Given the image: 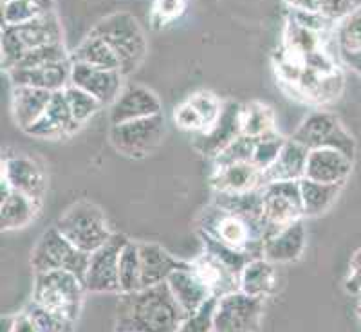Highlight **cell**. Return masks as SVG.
Here are the masks:
<instances>
[{
	"label": "cell",
	"mask_w": 361,
	"mask_h": 332,
	"mask_svg": "<svg viewBox=\"0 0 361 332\" xmlns=\"http://www.w3.org/2000/svg\"><path fill=\"white\" fill-rule=\"evenodd\" d=\"M188 318L177 304L169 283L119 295L116 332H177Z\"/></svg>",
	"instance_id": "1"
},
{
	"label": "cell",
	"mask_w": 361,
	"mask_h": 332,
	"mask_svg": "<svg viewBox=\"0 0 361 332\" xmlns=\"http://www.w3.org/2000/svg\"><path fill=\"white\" fill-rule=\"evenodd\" d=\"M199 226L201 233L208 235L222 246L250 254L251 259H264L266 226L262 219L251 221L209 204L199 215Z\"/></svg>",
	"instance_id": "2"
},
{
	"label": "cell",
	"mask_w": 361,
	"mask_h": 332,
	"mask_svg": "<svg viewBox=\"0 0 361 332\" xmlns=\"http://www.w3.org/2000/svg\"><path fill=\"white\" fill-rule=\"evenodd\" d=\"M90 33L102 38L114 51L121 67L119 70L123 76L134 73L143 62L147 54V38L140 22L130 13H112L109 17L102 18Z\"/></svg>",
	"instance_id": "3"
},
{
	"label": "cell",
	"mask_w": 361,
	"mask_h": 332,
	"mask_svg": "<svg viewBox=\"0 0 361 332\" xmlns=\"http://www.w3.org/2000/svg\"><path fill=\"white\" fill-rule=\"evenodd\" d=\"M60 233L87 254H92L112 238V231L102 208L90 201L74 202L54 224Z\"/></svg>",
	"instance_id": "4"
},
{
	"label": "cell",
	"mask_w": 361,
	"mask_h": 332,
	"mask_svg": "<svg viewBox=\"0 0 361 332\" xmlns=\"http://www.w3.org/2000/svg\"><path fill=\"white\" fill-rule=\"evenodd\" d=\"M83 282L67 271L37 273L33 288V302L40 307L49 309L58 314L76 321L85 296Z\"/></svg>",
	"instance_id": "5"
},
{
	"label": "cell",
	"mask_w": 361,
	"mask_h": 332,
	"mask_svg": "<svg viewBox=\"0 0 361 332\" xmlns=\"http://www.w3.org/2000/svg\"><path fill=\"white\" fill-rule=\"evenodd\" d=\"M89 259L90 254L74 247L53 226L44 231V235L35 246L33 254H31V266L35 267L37 273L67 271L83 282L87 267H89Z\"/></svg>",
	"instance_id": "6"
},
{
	"label": "cell",
	"mask_w": 361,
	"mask_h": 332,
	"mask_svg": "<svg viewBox=\"0 0 361 332\" xmlns=\"http://www.w3.org/2000/svg\"><path fill=\"white\" fill-rule=\"evenodd\" d=\"M291 140L304 145L307 150L331 148L354 161L356 156V141L350 132L343 127L340 118L331 112H312L304 119L291 135Z\"/></svg>",
	"instance_id": "7"
},
{
	"label": "cell",
	"mask_w": 361,
	"mask_h": 332,
	"mask_svg": "<svg viewBox=\"0 0 361 332\" xmlns=\"http://www.w3.org/2000/svg\"><path fill=\"white\" fill-rule=\"evenodd\" d=\"M264 214L262 221L266 226V240L275 237L295 222L304 217V204L300 193V180L273 183L262 188ZM264 240V242H266Z\"/></svg>",
	"instance_id": "8"
},
{
	"label": "cell",
	"mask_w": 361,
	"mask_h": 332,
	"mask_svg": "<svg viewBox=\"0 0 361 332\" xmlns=\"http://www.w3.org/2000/svg\"><path fill=\"white\" fill-rule=\"evenodd\" d=\"M164 137V118L163 114L152 118L128 121L123 125H116L111 128L112 147L123 156L132 159L147 157L156 150Z\"/></svg>",
	"instance_id": "9"
},
{
	"label": "cell",
	"mask_w": 361,
	"mask_h": 332,
	"mask_svg": "<svg viewBox=\"0 0 361 332\" xmlns=\"http://www.w3.org/2000/svg\"><path fill=\"white\" fill-rule=\"evenodd\" d=\"M264 314V300L237 291L217 300L214 332H257Z\"/></svg>",
	"instance_id": "10"
},
{
	"label": "cell",
	"mask_w": 361,
	"mask_h": 332,
	"mask_svg": "<svg viewBox=\"0 0 361 332\" xmlns=\"http://www.w3.org/2000/svg\"><path fill=\"white\" fill-rule=\"evenodd\" d=\"M128 238L121 233H114L103 247L90 254L83 288L87 293H107L121 295L119 289V254L123 251Z\"/></svg>",
	"instance_id": "11"
},
{
	"label": "cell",
	"mask_w": 361,
	"mask_h": 332,
	"mask_svg": "<svg viewBox=\"0 0 361 332\" xmlns=\"http://www.w3.org/2000/svg\"><path fill=\"white\" fill-rule=\"evenodd\" d=\"M240 111L243 105L237 102L222 103V112L217 123L204 134H197L193 140V147L197 148L202 156L217 157L226 147H230L238 135H243L240 128Z\"/></svg>",
	"instance_id": "12"
},
{
	"label": "cell",
	"mask_w": 361,
	"mask_h": 332,
	"mask_svg": "<svg viewBox=\"0 0 361 332\" xmlns=\"http://www.w3.org/2000/svg\"><path fill=\"white\" fill-rule=\"evenodd\" d=\"M121 80H123V74L119 70L96 69V67L85 66V63L73 62L69 85L85 90L87 94L98 99L103 107L105 105L112 107V103L118 99L119 92L123 90Z\"/></svg>",
	"instance_id": "13"
},
{
	"label": "cell",
	"mask_w": 361,
	"mask_h": 332,
	"mask_svg": "<svg viewBox=\"0 0 361 332\" xmlns=\"http://www.w3.org/2000/svg\"><path fill=\"white\" fill-rule=\"evenodd\" d=\"M159 114L161 102L152 90L143 85H137V83H130V85L123 87L118 99L112 103L109 119H111L112 127H116V125H123L128 121H137V119L152 118V116Z\"/></svg>",
	"instance_id": "14"
},
{
	"label": "cell",
	"mask_w": 361,
	"mask_h": 332,
	"mask_svg": "<svg viewBox=\"0 0 361 332\" xmlns=\"http://www.w3.org/2000/svg\"><path fill=\"white\" fill-rule=\"evenodd\" d=\"M2 179L8 180L15 192L27 195L33 201L42 202L45 192L44 168L37 161L24 156L6 157L2 163Z\"/></svg>",
	"instance_id": "15"
},
{
	"label": "cell",
	"mask_w": 361,
	"mask_h": 332,
	"mask_svg": "<svg viewBox=\"0 0 361 332\" xmlns=\"http://www.w3.org/2000/svg\"><path fill=\"white\" fill-rule=\"evenodd\" d=\"M140 244L141 260V289L154 288L164 283L172 276V273L179 269H188L192 262L179 260L161 247L159 244L137 242Z\"/></svg>",
	"instance_id": "16"
},
{
	"label": "cell",
	"mask_w": 361,
	"mask_h": 332,
	"mask_svg": "<svg viewBox=\"0 0 361 332\" xmlns=\"http://www.w3.org/2000/svg\"><path fill=\"white\" fill-rule=\"evenodd\" d=\"M166 283H169L173 298L177 300V304L188 316L195 314L206 302L215 298L204 278L193 269V264L188 269H179L172 273Z\"/></svg>",
	"instance_id": "17"
},
{
	"label": "cell",
	"mask_w": 361,
	"mask_h": 332,
	"mask_svg": "<svg viewBox=\"0 0 361 332\" xmlns=\"http://www.w3.org/2000/svg\"><path fill=\"white\" fill-rule=\"evenodd\" d=\"M78 128V125L74 123L63 90H58V92H53V98L45 109L44 116L29 128L27 134L38 140H62L74 134Z\"/></svg>",
	"instance_id": "18"
},
{
	"label": "cell",
	"mask_w": 361,
	"mask_h": 332,
	"mask_svg": "<svg viewBox=\"0 0 361 332\" xmlns=\"http://www.w3.org/2000/svg\"><path fill=\"white\" fill-rule=\"evenodd\" d=\"M353 159L338 150L331 148L311 150L304 179L324 183V185H345L347 177L353 172Z\"/></svg>",
	"instance_id": "19"
},
{
	"label": "cell",
	"mask_w": 361,
	"mask_h": 332,
	"mask_svg": "<svg viewBox=\"0 0 361 332\" xmlns=\"http://www.w3.org/2000/svg\"><path fill=\"white\" fill-rule=\"evenodd\" d=\"M71 69H73V60H67V62L29 67V69H13L9 78L13 87H33V89L58 92L71 83Z\"/></svg>",
	"instance_id": "20"
},
{
	"label": "cell",
	"mask_w": 361,
	"mask_h": 332,
	"mask_svg": "<svg viewBox=\"0 0 361 332\" xmlns=\"http://www.w3.org/2000/svg\"><path fill=\"white\" fill-rule=\"evenodd\" d=\"M311 150L304 145L296 143L289 137L283 145L279 159L262 172V188L273 183H288V180H302L305 177V166Z\"/></svg>",
	"instance_id": "21"
},
{
	"label": "cell",
	"mask_w": 361,
	"mask_h": 332,
	"mask_svg": "<svg viewBox=\"0 0 361 332\" xmlns=\"http://www.w3.org/2000/svg\"><path fill=\"white\" fill-rule=\"evenodd\" d=\"M53 92L33 87H13L11 90V116L13 121L27 132L44 116Z\"/></svg>",
	"instance_id": "22"
},
{
	"label": "cell",
	"mask_w": 361,
	"mask_h": 332,
	"mask_svg": "<svg viewBox=\"0 0 361 332\" xmlns=\"http://www.w3.org/2000/svg\"><path fill=\"white\" fill-rule=\"evenodd\" d=\"M305 247V226L302 221L295 222L275 237L264 242V259L271 264L298 260Z\"/></svg>",
	"instance_id": "23"
},
{
	"label": "cell",
	"mask_w": 361,
	"mask_h": 332,
	"mask_svg": "<svg viewBox=\"0 0 361 332\" xmlns=\"http://www.w3.org/2000/svg\"><path fill=\"white\" fill-rule=\"evenodd\" d=\"M13 29H15V33L18 35V38H20L27 51L38 49V47H44V45L63 44L62 25H60L54 9L42 13L40 17H37L35 20Z\"/></svg>",
	"instance_id": "24"
},
{
	"label": "cell",
	"mask_w": 361,
	"mask_h": 332,
	"mask_svg": "<svg viewBox=\"0 0 361 332\" xmlns=\"http://www.w3.org/2000/svg\"><path fill=\"white\" fill-rule=\"evenodd\" d=\"M215 192L244 193L262 188V172L253 163L235 164L228 168L215 170L212 177Z\"/></svg>",
	"instance_id": "25"
},
{
	"label": "cell",
	"mask_w": 361,
	"mask_h": 332,
	"mask_svg": "<svg viewBox=\"0 0 361 332\" xmlns=\"http://www.w3.org/2000/svg\"><path fill=\"white\" fill-rule=\"evenodd\" d=\"M276 271L266 259L251 260L238 278V291L251 298L264 300L275 293Z\"/></svg>",
	"instance_id": "26"
},
{
	"label": "cell",
	"mask_w": 361,
	"mask_h": 332,
	"mask_svg": "<svg viewBox=\"0 0 361 332\" xmlns=\"http://www.w3.org/2000/svg\"><path fill=\"white\" fill-rule=\"evenodd\" d=\"M40 202L13 190L8 197L0 199V228L2 231L20 230L33 221Z\"/></svg>",
	"instance_id": "27"
},
{
	"label": "cell",
	"mask_w": 361,
	"mask_h": 332,
	"mask_svg": "<svg viewBox=\"0 0 361 332\" xmlns=\"http://www.w3.org/2000/svg\"><path fill=\"white\" fill-rule=\"evenodd\" d=\"M192 264L193 269L197 271L199 275L204 278V282L208 283L215 298H222V296L238 291V276L233 275L224 264L214 259L212 254L204 253L201 259Z\"/></svg>",
	"instance_id": "28"
},
{
	"label": "cell",
	"mask_w": 361,
	"mask_h": 332,
	"mask_svg": "<svg viewBox=\"0 0 361 332\" xmlns=\"http://www.w3.org/2000/svg\"><path fill=\"white\" fill-rule=\"evenodd\" d=\"M71 60L76 63H85V66L96 67V69L119 70V60L114 51L109 47L105 42L96 35L89 33L85 40L71 53ZM121 73V70H119Z\"/></svg>",
	"instance_id": "29"
},
{
	"label": "cell",
	"mask_w": 361,
	"mask_h": 332,
	"mask_svg": "<svg viewBox=\"0 0 361 332\" xmlns=\"http://www.w3.org/2000/svg\"><path fill=\"white\" fill-rule=\"evenodd\" d=\"M212 204L238 217L257 221V219H262L264 214V193L262 188L244 193L215 192Z\"/></svg>",
	"instance_id": "30"
},
{
	"label": "cell",
	"mask_w": 361,
	"mask_h": 332,
	"mask_svg": "<svg viewBox=\"0 0 361 332\" xmlns=\"http://www.w3.org/2000/svg\"><path fill=\"white\" fill-rule=\"evenodd\" d=\"M343 185H324L314 180H300V193L304 204V217H316L325 214L340 195Z\"/></svg>",
	"instance_id": "31"
},
{
	"label": "cell",
	"mask_w": 361,
	"mask_h": 332,
	"mask_svg": "<svg viewBox=\"0 0 361 332\" xmlns=\"http://www.w3.org/2000/svg\"><path fill=\"white\" fill-rule=\"evenodd\" d=\"M240 128L243 134L253 140L275 132V112L262 102H250L240 111Z\"/></svg>",
	"instance_id": "32"
},
{
	"label": "cell",
	"mask_w": 361,
	"mask_h": 332,
	"mask_svg": "<svg viewBox=\"0 0 361 332\" xmlns=\"http://www.w3.org/2000/svg\"><path fill=\"white\" fill-rule=\"evenodd\" d=\"M119 289L121 295L141 291L140 244L128 240L119 254Z\"/></svg>",
	"instance_id": "33"
},
{
	"label": "cell",
	"mask_w": 361,
	"mask_h": 332,
	"mask_svg": "<svg viewBox=\"0 0 361 332\" xmlns=\"http://www.w3.org/2000/svg\"><path fill=\"white\" fill-rule=\"evenodd\" d=\"M45 2H31V0H8L2 2V25L18 27L40 17L42 13L51 11L53 8H44Z\"/></svg>",
	"instance_id": "34"
},
{
	"label": "cell",
	"mask_w": 361,
	"mask_h": 332,
	"mask_svg": "<svg viewBox=\"0 0 361 332\" xmlns=\"http://www.w3.org/2000/svg\"><path fill=\"white\" fill-rule=\"evenodd\" d=\"M322 37H324L322 33H314V31L300 27L295 22L289 20L288 27H286V49L305 58L309 54L316 53V51L324 49L322 47Z\"/></svg>",
	"instance_id": "35"
},
{
	"label": "cell",
	"mask_w": 361,
	"mask_h": 332,
	"mask_svg": "<svg viewBox=\"0 0 361 332\" xmlns=\"http://www.w3.org/2000/svg\"><path fill=\"white\" fill-rule=\"evenodd\" d=\"M25 314L29 320L33 321L37 332H73L74 321L69 320L67 316L58 314V312L49 311V309L40 307L38 304L31 302L25 309Z\"/></svg>",
	"instance_id": "36"
},
{
	"label": "cell",
	"mask_w": 361,
	"mask_h": 332,
	"mask_svg": "<svg viewBox=\"0 0 361 332\" xmlns=\"http://www.w3.org/2000/svg\"><path fill=\"white\" fill-rule=\"evenodd\" d=\"M63 94H66L67 105H69L71 109L74 123L78 125V127H82L85 121H89V119L103 107L98 99L92 98L90 94H87L85 90L78 89V87L74 85H67L66 89H63Z\"/></svg>",
	"instance_id": "37"
},
{
	"label": "cell",
	"mask_w": 361,
	"mask_h": 332,
	"mask_svg": "<svg viewBox=\"0 0 361 332\" xmlns=\"http://www.w3.org/2000/svg\"><path fill=\"white\" fill-rule=\"evenodd\" d=\"M199 235H201L202 242H204L206 253L212 254V257L217 259L221 264H224V266L228 267L233 275H237L238 278H240V275H243L244 267H246L251 260H257V259H251L250 254L238 253V251H233L230 250V247L222 246V244H219L217 240H214V238L208 237V235L201 233V231H199Z\"/></svg>",
	"instance_id": "38"
},
{
	"label": "cell",
	"mask_w": 361,
	"mask_h": 332,
	"mask_svg": "<svg viewBox=\"0 0 361 332\" xmlns=\"http://www.w3.org/2000/svg\"><path fill=\"white\" fill-rule=\"evenodd\" d=\"M255 147H257V140L247 137V135H238L237 140L226 147L221 154L214 159L215 170L228 168V166H235V164L251 163L253 161Z\"/></svg>",
	"instance_id": "39"
},
{
	"label": "cell",
	"mask_w": 361,
	"mask_h": 332,
	"mask_svg": "<svg viewBox=\"0 0 361 332\" xmlns=\"http://www.w3.org/2000/svg\"><path fill=\"white\" fill-rule=\"evenodd\" d=\"M336 40L340 53L361 51V6L336 25Z\"/></svg>",
	"instance_id": "40"
},
{
	"label": "cell",
	"mask_w": 361,
	"mask_h": 332,
	"mask_svg": "<svg viewBox=\"0 0 361 332\" xmlns=\"http://www.w3.org/2000/svg\"><path fill=\"white\" fill-rule=\"evenodd\" d=\"M27 54L25 45L15 33V29L2 25V38H0V60H2V69L11 73L13 69H17L24 56Z\"/></svg>",
	"instance_id": "41"
},
{
	"label": "cell",
	"mask_w": 361,
	"mask_h": 332,
	"mask_svg": "<svg viewBox=\"0 0 361 332\" xmlns=\"http://www.w3.org/2000/svg\"><path fill=\"white\" fill-rule=\"evenodd\" d=\"M286 141L288 140L282 137L280 134H276V132H271V134L259 137V140H257V147H255L253 161H251V163H253L260 172L267 170L271 164L279 159Z\"/></svg>",
	"instance_id": "42"
},
{
	"label": "cell",
	"mask_w": 361,
	"mask_h": 332,
	"mask_svg": "<svg viewBox=\"0 0 361 332\" xmlns=\"http://www.w3.org/2000/svg\"><path fill=\"white\" fill-rule=\"evenodd\" d=\"M67 60H71V54L67 53L63 44L44 45V47H38V49L27 51V54H25L17 69H29V67L47 66V63L67 62Z\"/></svg>",
	"instance_id": "43"
},
{
	"label": "cell",
	"mask_w": 361,
	"mask_h": 332,
	"mask_svg": "<svg viewBox=\"0 0 361 332\" xmlns=\"http://www.w3.org/2000/svg\"><path fill=\"white\" fill-rule=\"evenodd\" d=\"M186 102L192 105L197 114L201 116L202 123H204V132H208L209 128L214 127L217 123L219 116L222 112V103L215 98V94L212 92H206V90H201V92H195V94L190 96ZM202 132V134H204Z\"/></svg>",
	"instance_id": "44"
},
{
	"label": "cell",
	"mask_w": 361,
	"mask_h": 332,
	"mask_svg": "<svg viewBox=\"0 0 361 332\" xmlns=\"http://www.w3.org/2000/svg\"><path fill=\"white\" fill-rule=\"evenodd\" d=\"M217 300L219 298H212L195 314H190L177 332H214V314Z\"/></svg>",
	"instance_id": "45"
},
{
	"label": "cell",
	"mask_w": 361,
	"mask_h": 332,
	"mask_svg": "<svg viewBox=\"0 0 361 332\" xmlns=\"http://www.w3.org/2000/svg\"><path fill=\"white\" fill-rule=\"evenodd\" d=\"M289 20H293L296 25H300V27L309 29V31H314V33H322V35L327 33L329 29L334 27V22L329 20L327 17H324L322 13L305 11V9L293 8Z\"/></svg>",
	"instance_id": "46"
},
{
	"label": "cell",
	"mask_w": 361,
	"mask_h": 332,
	"mask_svg": "<svg viewBox=\"0 0 361 332\" xmlns=\"http://www.w3.org/2000/svg\"><path fill=\"white\" fill-rule=\"evenodd\" d=\"M173 121H176L180 130L195 132V135L204 132V123H202L201 116L197 114V111L188 102L180 103L179 107L173 111Z\"/></svg>",
	"instance_id": "47"
},
{
	"label": "cell",
	"mask_w": 361,
	"mask_h": 332,
	"mask_svg": "<svg viewBox=\"0 0 361 332\" xmlns=\"http://www.w3.org/2000/svg\"><path fill=\"white\" fill-rule=\"evenodd\" d=\"M183 9H185V4H183V2H172V0H169V2H156L152 9L154 29L172 22V18H176Z\"/></svg>",
	"instance_id": "48"
},
{
	"label": "cell",
	"mask_w": 361,
	"mask_h": 332,
	"mask_svg": "<svg viewBox=\"0 0 361 332\" xmlns=\"http://www.w3.org/2000/svg\"><path fill=\"white\" fill-rule=\"evenodd\" d=\"M357 8H360V4H356V2H322L320 13L338 25Z\"/></svg>",
	"instance_id": "49"
},
{
	"label": "cell",
	"mask_w": 361,
	"mask_h": 332,
	"mask_svg": "<svg viewBox=\"0 0 361 332\" xmlns=\"http://www.w3.org/2000/svg\"><path fill=\"white\" fill-rule=\"evenodd\" d=\"M2 332H37L25 312L17 316H2Z\"/></svg>",
	"instance_id": "50"
},
{
	"label": "cell",
	"mask_w": 361,
	"mask_h": 332,
	"mask_svg": "<svg viewBox=\"0 0 361 332\" xmlns=\"http://www.w3.org/2000/svg\"><path fill=\"white\" fill-rule=\"evenodd\" d=\"M341 60L349 69H353L354 73L361 78V51H356V53H340Z\"/></svg>",
	"instance_id": "51"
},
{
	"label": "cell",
	"mask_w": 361,
	"mask_h": 332,
	"mask_svg": "<svg viewBox=\"0 0 361 332\" xmlns=\"http://www.w3.org/2000/svg\"><path fill=\"white\" fill-rule=\"evenodd\" d=\"M347 289L350 293H361V269H350V276L347 280Z\"/></svg>",
	"instance_id": "52"
},
{
	"label": "cell",
	"mask_w": 361,
	"mask_h": 332,
	"mask_svg": "<svg viewBox=\"0 0 361 332\" xmlns=\"http://www.w3.org/2000/svg\"><path fill=\"white\" fill-rule=\"evenodd\" d=\"M350 269H361V247L354 253L353 260H350Z\"/></svg>",
	"instance_id": "53"
},
{
	"label": "cell",
	"mask_w": 361,
	"mask_h": 332,
	"mask_svg": "<svg viewBox=\"0 0 361 332\" xmlns=\"http://www.w3.org/2000/svg\"><path fill=\"white\" fill-rule=\"evenodd\" d=\"M357 314H360V318H361V304L357 305Z\"/></svg>",
	"instance_id": "54"
}]
</instances>
